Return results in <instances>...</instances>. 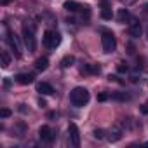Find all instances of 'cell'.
<instances>
[{
    "label": "cell",
    "mask_w": 148,
    "mask_h": 148,
    "mask_svg": "<svg viewBox=\"0 0 148 148\" xmlns=\"http://www.w3.org/2000/svg\"><path fill=\"white\" fill-rule=\"evenodd\" d=\"M35 80V77L32 75V73H19V75H16V82L21 84V86H28Z\"/></svg>",
    "instance_id": "10"
},
{
    "label": "cell",
    "mask_w": 148,
    "mask_h": 148,
    "mask_svg": "<svg viewBox=\"0 0 148 148\" xmlns=\"http://www.w3.org/2000/svg\"><path fill=\"white\" fill-rule=\"evenodd\" d=\"M38 136H40V139L45 141V143H51V141L54 139V132H52V129H51L49 125H42V127L38 129Z\"/></svg>",
    "instance_id": "8"
},
{
    "label": "cell",
    "mask_w": 148,
    "mask_h": 148,
    "mask_svg": "<svg viewBox=\"0 0 148 148\" xmlns=\"http://www.w3.org/2000/svg\"><path fill=\"white\" fill-rule=\"evenodd\" d=\"M129 33H131V37H134V38L141 37V33H143V28H141V25H139L136 19H132V21L129 23Z\"/></svg>",
    "instance_id": "9"
},
{
    "label": "cell",
    "mask_w": 148,
    "mask_h": 148,
    "mask_svg": "<svg viewBox=\"0 0 148 148\" xmlns=\"http://www.w3.org/2000/svg\"><path fill=\"white\" fill-rule=\"evenodd\" d=\"M70 101L75 105V106H84L89 101V91L84 87H75L70 92Z\"/></svg>",
    "instance_id": "1"
},
{
    "label": "cell",
    "mask_w": 148,
    "mask_h": 148,
    "mask_svg": "<svg viewBox=\"0 0 148 148\" xmlns=\"http://www.w3.org/2000/svg\"><path fill=\"white\" fill-rule=\"evenodd\" d=\"M112 98H113V99H117V101H125V99H129V96H127L125 92H113V94H112Z\"/></svg>",
    "instance_id": "19"
},
{
    "label": "cell",
    "mask_w": 148,
    "mask_h": 148,
    "mask_svg": "<svg viewBox=\"0 0 148 148\" xmlns=\"http://www.w3.org/2000/svg\"><path fill=\"white\" fill-rule=\"evenodd\" d=\"M117 71H119V73H127V71H129V66H127L125 63H119V64H117Z\"/></svg>",
    "instance_id": "21"
},
{
    "label": "cell",
    "mask_w": 148,
    "mask_h": 148,
    "mask_svg": "<svg viewBox=\"0 0 148 148\" xmlns=\"http://www.w3.org/2000/svg\"><path fill=\"white\" fill-rule=\"evenodd\" d=\"M9 2H11V0H2V4H4V5H7Z\"/></svg>",
    "instance_id": "29"
},
{
    "label": "cell",
    "mask_w": 148,
    "mask_h": 148,
    "mask_svg": "<svg viewBox=\"0 0 148 148\" xmlns=\"http://www.w3.org/2000/svg\"><path fill=\"white\" fill-rule=\"evenodd\" d=\"M68 134H70V145L79 148L80 146V132H79L77 124H73V122L68 124Z\"/></svg>",
    "instance_id": "5"
},
{
    "label": "cell",
    "mask_w": 148,
    "mask_h": 148,
    "mask_svg": "<svg viewBox=\"0 0 148 148\" xmlns=\"http://www.w3.org/2000/svg\"><path fill=\"white\" fill-rule=\"evenodd\" d=\"M101 44H103V51H105L106 54H110V52H113V51L117 49V40H115L113 33H110V32H103Z\"/></svg>",
    "instance_id": "4"
},
{
    "label": "cell",
    "mask_w": 148,
    "mask_h": 148,
    "mask_svg": "<svg viewBox=\"0 0 148 148\" xmlns=\"http://www.w3.org/2000/svg\"><path fill=\"white\" fill-rule=\"evenodd\" d=\"M63 7L68 11V12H77V11H82V5L79 2H75V0H66V2L63 4Z\"/></svg>",
    "instance_id": "12"
},
{
    "label": "cell",
    "mask_w": 148,
    "mask_h": 148,
    "mask_svg": "<svg viewBox=\"0 0 148 148\" xmlns=\"http://www.w3.org/2000/svg\"><path fill=\"white\" fill-rule=\"evenodd\" d=\"M117 19H119L120 23L127 21V19H129V12H127V9H120V11H119V14H117Z\"/></svg>",
    "instance_id": "18"
},
{
    "label": "cell",
    "mask_w": 148,
    "mask_h": 148,
    "mask_svg": "<svg viewBox=\"0 0 148 148\" xmlns=\"http://www.w3.org/2000/svg\"><path fill=\"white\" fill-rule=\"evenodd\" d=\"M23 42H25V45H26V49H28L30 52H33V51L37 49V42H35L33 26L25 25V28H23Z\"/></svg>",
    "instance_id": "2"
},
{
    "label": "cell",
    "mask_w": 148,
    "mask_h": 148,
    "mask_svg": "<svg viewBox=\"0 0 148 148\" xmlns=\"http://www.w3.org/2000/svg\"><path fill=\"white\" fill-rule=\"evenodd\" d=\"M11 115H12V112L9 108H2V110H0V117H2V119H9Z\"/></svg>",
    "instance_id": "22"
},
{
    "label": "cell",
    "mask_w": 148,
    "mask_h": 148,
    "mask_svg": "<svg viewBox=\"0 0 148 148\" xmlns=\"http://www.w3.org/2000/svg\"><path fill=\"white\" fill-rule=\"evenodd\" d=\"M99 71H101V68L98 64H86V66H82V73H94V75H98Z\"/></svg>",
    "instance_id": "14"
},
{
    "label": "cell",
    "mask_w": 148,
    "mask_h": 148,
    "mask_svg": "<svg viewBox=\"0 0 148 148\" xmlns=\"http://www.w3.org/2000/svg\"><path fill=\"white\" fill-rule=\"evenodd\" d=\"M122 134H124V127H122V124L119 122V124H115V125L110 129V132H108V141H110V143H115V141H119V139L122 138Z\"/></svg>",
    "instance_id": "7"
},
{
    "label": "cell",
    "mask_w": 148,
    "mask_h": 148,
    "mask_svg": "<svg viewBox=\"0 0 148 148\" xmlns=\"http://www.w3.org/2000/svg\"><path fill=\"white\" fill-rule=\"evenodd\" d=\"M61 44V35L54 30H47L44 33V45L49 47V49H56L58 45Z\"/></svg>",
    "instance_id": "3"
},
{
    "label": "cell",
    "mask_w": 148,
    "mask_h": 148,
    "mask_svg": "<svg viewBox=\"0 0 148 148\" xmlns=\"http://www.w3.org/2000/svg\"><path fill=\"white\" fill-rule=\"evenodd\" d=\"M7 42H9V45L12 47V51H14L16 58H21V44H19L18 37H16L12 32H7Z\"/></svg>",
    "instance_id": "6"
},
{
    "label": "cell",
    "mask_w": 148,
    "mask_h": 148,
    "mask_svg": "<svg viewBox=\"0 0 148 148\" xmlns=\"http://www.w3.org/2000/svg\"><path fill=\"white\" fill-rule=\"evenodd\" d=\"M38 105H40V106H42V108H44V106H47V103H45V99H42V98H40V99H38Z\"/></svg>",
    "instance_id": "26"
},
{
    "label": "cell",
    "mask_w": 148,
    "mask_h": 148,
    "mask_svg": "<svg viewBox=\"0 0 148 148\" xmlns=\"http://www.w3.org/2000/svg\"><path fill=\"white\" fill-rule=\"evenodd\" d=\"M146 33H148V32H146Z\"/></svg>",
    "instance_id": "30"
},
{
    "label": "cell",
    "mask_w": 148,
    "mask_h": 148,
    "mask_svg": "<svg viewBox=\"0 0 148 148\" xmlns=\"http://www.w3.org/2000/svg\"><path fill=\"white\" fill-rule=\"evenodd\" d=\"M143 11H145V12H148V2H146V4L143 5Z\"/></svg>",
    "instance_id": "28"
},
{
    "label": "cell",
    "mask_w": 148,
    "mask_h": 148,
    "mask_svg": "<svg viewBox=\"0 0 148 148\" xmlns=\"http://www.w3.org/2000/svg\"><path fill=\"white\" fill-rule=\"evenodd\" d=\"M47 66H49V59H47L45 56H42V58H38V59L35 61V68H37L38 71H45Z\"/></svg>",
    "instance_id": "13"
},
{
    "label": "cell",
    "mask_w": 148,
    "mask_h": 148,
    "mask_svg": "<svg viewBox=\"0 0 148 148\" xmlns=\"http://www.w3.org/2000/svg\"><path fill=\"white\" fill-rule=\"evenodd\" d=\"M94 138L96 139H103L105 138V131L103 129H94Z\"/></svg>",
    "instance_id": "23"
},
{
    "label": "cell",
    "mask_w": 148,
    "mask_h": 148,
    "mask_svg": "<svg viewBox=\"0 0 148 148\" xmlns=\"http://www.w3.org/2000/svg\"><path fill=\"white\" fill-rule=\"evenodd\" d=\"M0 59H2V68H7L11 64V56L7 54V51H2L0 52Z\"/></svg>",
    "instance_id": "15"
},
{
    "label": "cell",
    "mask_w": 148,
    "mask_h": 148,
    "mask_svg": "<svg viewBox=\"0 0 148 148\" xmlns=\"http://www.w3.org/2000/svg\"><path fill=\"white\" fill-rule=\"evenodd\" d=\"M37 92H40V94H44V96H51V94H54V89H52L51 84L40 82V84H37Z\"/></svg>",
    "instance_id": "11"
},
{
    "label": "cell",
    "mask_w": 148,
    "mask_h": 148,
    "mask_svg": "<svg viewBox=\"0 0 148 148\" xmlns=\"http://www.w3.org/2000/svg\"><path fill=\"white\" fill-rule=\"evenodd\" d=\"M101 18H103V19H106V21H110V19L113 18V12H112L110 5H108V7H103V9H101Z\"/></svg>",
    "instance_id": "16"
},
{
    "label": "cell",
    "mask_w": 148,
    "mask_h": 148,
    "mask_svg": "<svg viewBox=\"0 0 148 148\" xmlns=\"http://www.w3.org/2000/svg\"><path fill=\"white\" fill-rule=\"evenodd\" d=\"M73 63H75V58H73V56H70V54H68V56H64V58H63V61H61L63 68H70Z\"/></svg>",
    "instance_id": "17"
},
{
    "label": "cell",
    "mask_w": 148,
    "mask_h": 148,
    "mask_svg": "<svg viewBox=\"0 0 148 148\" xmlns=\"http://www.w3.org/2000/svg\"><path fill=\"white\" fill-rule=\"evenodd\" d=\"M108 98H110L108 92H99V94H98V101H106Z\"/></svg>",
    "instance_id": "24"
},
{
    "label": "cell",
    "mask_w": 148,
    "mask_h": 148,
    "mask_svg": "<svg viewBox=\"0 0 148 148\" xmlns=\"http://www.w3.org/2000/svg\"><path fill=\"white\" fill-rule=\"evenodd\" d=\"M16 131H18V132H16V136H19V138H21V136L25 134V131H26V125H25L23 122H19V124L16 125Z\"/></svg>",
    "instance_id": "20"
},
{
    "label": "cell",
    "mask_w": 148,
    "mask_h": 148,
    "mask_svg": "<svg viewBox=\"0 0 148 148\" xmlns=\"http://www.w3.org/2000/svg\"><path fill=\"white\" fill-rule=\"evenodd\" d=\"M120 2H122V4H125V5H131V4H134V2H136V0H120Z\"/></svg>",
    "instance_id": "25"
},
{
    "label": "cell",
    "mask_w": 148,
    "mask_h": 148,
    "mask_svg": "<svg viewBox=\"0 0 148 148\" xmlns=\"http://www.w3.org/2000/svg\"><path fill=\"white\" fill-rule=\"evenodd\" d=\"M141 112H143V113H148V105H143V106H141Z\"/></svg>",
    "instance_id": "27"
}]
</instances>
